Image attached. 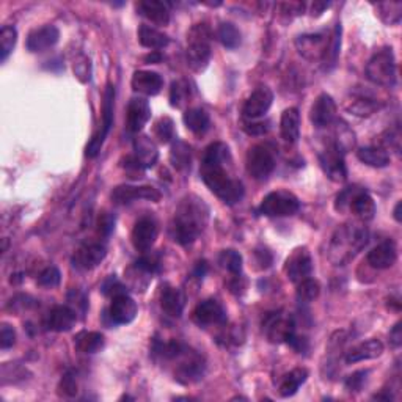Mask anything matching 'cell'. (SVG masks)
Masks as SVG:
<instances>
[{"mask_svg":"<svg viewBox=\"0 0 402 402\" xmlns=\"http://www.w3.org/2000/svg\"><path fill=\"white\" fill-rule=\"evenodd\" d=\"M228 164H231L230 148L221 142L211 143L203 154L200 175L214 195L226 205H236L244 196V185L228 173Z\"/></svg>","mask_w":402,"mask_h":402,"instance_id":"1","label":"cell"},{"mask_svg":"<svg viewBox=\"0 0 402 402\" xmlns=\"http://www.w3.org/2000/svg\"><path fill=\"white\" fill-rule=\"evenodd\" d=\"M209 208L195 195L185 196L173 215L170 233L173 241L181 245H190L196 241L208 225Z\"/></svg>","mask_w":402,"mask_h":402,"instance_id":"2","label":"cell"},{"mask_svg":"<svg viewBox=\"0 0 402 402\" xmlns=\"http://www.w3.org/2000/svg\"><path fill=\"white\" fill-rule=\"evenodd\" d=\"M153 353L164 360L176 362L175 379L179 383H183V385L195 383L205 374V358L200 353L192 351L190 347L179 343V341H170V343H159V341H156Z\"/></svg>","mask_w":402,"mask_h":402,"instance_id":"3","label":"cell"},{"mask_svg":"<svg viewBox=\"0 0 402 402\" xmlns=\"http://www.w3.org/2000/svg\"><path fill=\"white\" fill-rule=\"evenodd\" d=\"M368 244V230L357 224H344L333 233L328 244V260L335 266H344Z\"/></svg>","mask_w":402,"mask_h":402,"instance_id":"4","label":"cell"},{"mask_svg":"<svg viewBox=\"0 0 402 402\" xmlns=\"http://www.w3.org/2000/svg\"><path fill=\"white\" fill-rule=\"evenodd\" d=\"M212 33L206 24H195L187 33V65L195 73H203L208 68L212 56L211 49Z\"/></svg>","mask_w":402,"mask_h":402,"instance_id":"5","label":"cell"},{"mask_svg":"<svg viewBox=\"0 0 402 402\" xmlns=\"http://www.w3.org/2000/svg\"><path fill=\"white\" fill-rule=\"evenodd\" d=\"M366 77L380 87H393L396 83V60L392 47L377 51L366 65Z\"/></svg>","mask_w":402,"mask_h":402,"instance_id":"6","label":"cell"},{"mask_svg":"<svg viewBox=\"0 0 402 402\" xmlns=\"http://www.w3.org/2000/svg\"><path fill=\"white\" fill-rule=\"evenodd\" d=\"M300 209L299 198L290 190H275L264 196L260 205V214L266 217H290Z\"/></svg>","mask_w":402,"mask_h":402,"instance_id":"7","label":"cell"},{"mask_svg":"<svg viewBox=\"0 0 402 402\" xmlns=\"http://www.w3.org/2000/svg\"><path fill=\"white\" fill-rule=\"evenodd\" d=\"M245 167L251 178L264 181L275 170V149L266 143H260L249 149Z\"/></svg>","mask_w":402,"mask_h":402,"instance_id":"8","label":"cell"},{"mask_svg":"<svg viewBox=\"0 0 402 402\" xmlns=\"http://www.w3.org/2000/svg\"><path fill=\"white\" fill-rule=\"evenodd\" d=\"M113 104H115V88H113L110 83L106 88L104 93V106H103V124L99 126V129L96 134L92 137V140L88 142V145L85 148L87 158H96L99 154L101 148H103L104 142L109 135L112 123H113Z\"/></svg>","mask_w":402,"mask_h":402,"instance_id":"9","label":"cell"},{"mask_svg":"<svg viewBox=\"0 0 402 402\" xmlns=\"http://www.w3.org/2000/svg\"><path fill=\"white\" fill-rule=\"evenodd\" d=\"M319 162L324 173H326L328 179L333 183H344L347 179V169L344 162V153L335 145V143L328 142L326 148L319 153Z\"/></svg>","mask_w":402,"mask_h":402,"instance_id":"10","label":"cell"},{"mask_svg":"<svg viewBox=\"0 0 402 402\" xmlns=\"http://www.w3.org/2000/svg\"><path fill=\"white\" fill-rule=\"evenodd\" d=\"M262 328L271 343H287L292 335L296 333V322H294L292 317L283 316L280 311H277V313L266 315L262 321Z\"/></svg>","mask_w":402,"mask_h":402,"instance_id":"11","label":"cell"},{"mask_svg":"<svg viewBox=\"0 0 402 402\" xmlns=\"http://www.w3.org/2000/svg\"><path fill=\"white\" fill-rule=\"evenodd\" d=\"M330 37L327 33L300 35L296 40V47L300 56L310 62H324L327 53Z\"/></svg>","mask_w":402,"mask_h":402,"instance_id":"12","label":"cell"},{"mask_svg":"<svg viewBox=\"0 0 402 402\" xmlns=\"http://www.w3.org/2000/svg\"><path fill=\"white\" fill-rule=\"evenodd\" d=\"M311 272H313V260H311L310 251L305 247L294 250L285 264L286 277L297 285L302 280L308 278Z\"/></svg>","mask_w":402,"mask_h":402,"instance_id":"13","label":"cell"},{"mask_svg":"<svg viewBox=\"0 0 402 402\" xmlns=\"http://www.w3.org/2000/svg\"><path fill=\"white\" fill-rule=\"evenodd\" d=\"M160 192L149 185H118L112 192V200L115 205H129L135 200H148L158 203L160 201Z\"/></svg>","mask_w":402,"mask_h":402,"instance_id":"14","label":"cell"},{"mask_svg":"<svg viewBox=\"0 0 402 402\" xmlns=\"http://www.w3.org/2000/svg\"><path fill=\"white\" fill-rule=\"evenodd\" d=\"M159 234L158 221L151 215H143L135 221L134 230H132V245L139 251H148L153 247Z\"/></svg>","mask_w":402,"mask_h":402,"instance_id":"15","label":"cell"},{"mask_svg":"<svg viewBox=\"0 0 402 402\" xmlns=\"http://www.w3.org/2000/svg\"><path fill=\"white\" fill-rule=\"evenodd\" d=\"M107 249L99 242L83 244L73 256V266L79 271H93L106 260Z\"/></svg>","mask_w":402,"mask_h":402,"instance_id":"16","label":"cell"},{"mask_svg":"<svg viewBox=\"0 0 402 402\" xmlns=\"http://www.w3.org/2000/svg\"><path fill=\"white\" fill-rule=\"evenodd\" d=\"M274 103V93L269 87H258L242 107V115L247 119H258L266 115Z\"/></svg>","mask_w":402,"mask_h":402,"instance_id":"17","label":"cell"},{"mask_svg":"<svg viewBox=\"0 0 402 402\" xmlns=\"http://www.w3.org/2000/svg\"><path fill=\"white\" fill-rule=\"evenodd\" d=\"M192 317L200 327L221 326L226 322V311L215 299H206L196 305Z\"/></svg>","mask_w":402,"mask_h":402,"instance_id":"18","label":"cell"},{"mask_svg":"<svg viewBox=\"0 0 402 402\" xmlns=\"http://www.w3.org/2000/svg\"><path fill=\"white\" fill-rule=\"evenodd\" d=\"M310 119L315 128L319 129L333 124L335 119H337V104H335L332 96L327 93H321L317 96L313 106H311Z\"/></svg>","mask_w":402,"mask_h":402,"instance_id":"19","label":"cell"},{"mask_svg":"<svg viewBox=\"0 0 402 402\" xmlns=\"http://www.w3.org/2000/svg\"><path fill=\"white\" fill-rule=\"evenodd\" d=\"M139 313V307H137L135 300L132 299L128 292L118 294L112 299V303L109 307V317L112 324L117 326H124V324H131L137 317Z\"/></svg>","mask_w":402,"mask_h":402,"instance_id":"20","label":"cell"},{"mask_svg":"<svg viewBox=\"0 0 402 402\" xmlns=\"http://www.w3.org/2000/svg\"><path fill=\"white\" fill-rule=\"evenodd\" d=\"M151 118V107L145 98H132L126 110V126L129 132H140Z\"/></svg>","mask_w":402,"mask_h":402,"instance_id":"21","label":"cell"},{"mask_svg":"<svg viewBox=\"0 0 402 402\" xmlns=\"http://www.w3.org/2000/svg\"><path fill=\"white\" fill-rule=\"evenodd\" d=\"M60 40V32L56 26H43L35 28L27 37V49L30 52H44L56 46Z\"/></svg>","mask_w":402,"mask_h":402,"instance_id":"22","label":"cell"},{"mask_svg":"<svg viewBox=\"0 0 402 402\" xmlns=\"http://www.w3.org/2000/svg\"><path fill=\"white\" fill-rule=\"evenodd\" d=\"M131 85L135 93L156 96L160 93L162 87H164V79L154 71H135L134 76H132Z\"/></svg>","mask_w":402,"mask_h":402,"instance_id":"23","label":"cell"},{"mask_svg":"<svg viewBox=\"0 0 402 402\" xmlns=\"http://www.w3.org/2000/svg\"><path fill=\"white\" fill-rule=\"evenodd\" d=\"M396 260H398V249H396V244L390 241V239L377 245L366 256V261H368L369 266L379 269V271L393 267Z\"/></svg>","mask_w":402,"mask_h":402,"instance_id":"24","label":"cell"},{"mask_svg":"<svg viewBox=\"0 0 402 402\" xmlns=\"http://www.w3.org/2000/svg\"><path fill=\"white\" fill-rule=\"evenodd\" d=\"M349 211L362 221H369L376 217L374 198L363 189L355 187L349 203Z\"/></svg>","mask_w":402,"mask_h":402,"instance_id":"25","label":"cell"},{"mask_svg":"<svg viewBox=\"0 0 402 402\" xmlns=\"http://www.w3.org/2000/svg\"><path fill=\"white\" fill-rule=\"evenodd\" d=\"M160 308L165 315L171 317H179L185 307V296L181 290L175 286L165 285L160 291Z\"/></svg>","mask_w":402,"mask_h":402,"instance_id":"26","label":"cell"},{"mask_svg":"<svg viewBox=\"0 0 402 402\" xmlns=\"http://www.w3.org/2000/svg\"><path fill=\"white\" fill-rule=\"evenodd\" d=\"M385 347H383V343L380 340H368L360 343L358 346L352 347V349L346 353V363L352 365V363H358V362H365V360H374L379 358Z\"/></svg>","mask_w":402,"mask_h":402,"instance_id":"27","label":"cell"},{"mask_svg":"<svg viewBox=\"0 0 402 402\" xmlns=\"http://www.w3.org/2000/svg\"><path fill=\"white\" fill-rule=\"evenodd\" d=\"M139 13L151 21L156 26H167L170 22V8L169 3L160 0H143L137 5Z\"/></svg>","mask_w":402,"mask_h":402,"instance_id":"28","label":"cell"},{"mask_svg":"<svg viewBox=\"0 0 402 402\" xmlns=\"http://www.w3.org/2000/svg\"><path fill=\"white\" fill-rule=\"evenodd\" d=\"M76 321L77 315L73 308L66 307V305H58V307L53 308L49 316H47V327L53 330V332L63 333L69 332V330L74 327Z\"/></svg>","mask_w":402,"mask_h":402,"instance_id":"29","label":"cell"},{"mask_svg":"<svg viewBox=\"0 0 402 402\" xmlns=\"http://www.w3.org/2000/svg\"><path fill=\"white\" fill-rule=\"evenodd\" d=\"M280 132H281V139L290 145L297 143L300 137V113L294 107L286 109L281 113L280 119Z\"/></svg>","mask_w":402,"mask_h":402,"instance_id":"30","label":"cell"},{"mask_svg":"<svg viewBox=\"0 0 402 402\" xmlns=\"http://www.w3.org/2000/svg\"><path fill=\"white\" fill-rule=\"evenodd\" d=\"M134 156L142 162L145 169H151L159 159V151L156 143L146 135H139L134 140Z\"/></svg>","mask_w":402,"mask_h":402,"instance_id":"31","label":"cell"},{"mask_svg":"<svg viewBox=\"0 0 402 402\" xmlns=\"http://www.w3.org/2000/svg\"><path fill=\"white\" fill-rule=\"evenodd\" d=\"M308 379V371L305 368H296L286 373L278 383V393L281 398H291V396L299 392V388L303 385Z\"/></svg>","mask_w":402,"mask_h":402,"instance_id":"32","label":"cell"},{"mask_svg":"<svg viewBox=\"0 0 402 402\" xmlns=\"http://www.w3.org/2000/svg\"><path fill=\"white\" fill-rule=\"evenodd\" d=\"M184 124L190 132L194 134L200 135L205 134V132L209 129V124H211V118H209V113L201 109V107H194V109L185 110L184 113Z\"/></svg>","mask_w":402,"mask_h":402,"instance_id":"33","label":"cell"},{"mask_svg":"<svg viewBox=\"0 0 402 402\" xmlns=\"http://www.w3.org/2000/svg\"><path fill=\"white\" fill-rule=\"evenodd\" d=\"M74 346L82 353H96L104 349L106 338L99 332H81L74 340Z\"/></svg>","mask_w":402,"mask_h":402,"instance_id":"34","label":"cell"},{"mask_svg":"<svg viewBox=\"0 0 402 402\" xmlns=\"http://www.w3.org/2000/svg\"><path fill=\"white\" fill-rule=\"evenodd\" d=\"M357 158L363 164L374 167V169H383L390 164V154L385 148L382 146H365L357 151Z\"/></svg>","mask_w":402,"mask_h":402,"instance_id":"35","label":"cell"},{"mask_svg":"<svg viewBox=\"0 0 402 402\" xmlns=\"http://www.w3.org/2000/svg\"><path fill=\"white\" fill-rule=\"evenodd\" d=\"M139 41L143 47H146V49L160 51L169 46L170 38L167 37L165 33L159 32L158 28L149 27V26H142L139 30Z\"/></svg>","mask_w":402,"mask_h":402,"instance_id":"36","label":"cell"},{"mask_svg":"<svg viewBox=\"0 0 402 402\" xmlns=\"http://www.w3.org/2000/svg\"><path fill=\"white\" fill-rule=\"evenodd\" d=\"M346 110L351 112L352 115L365 118L374 115L377 110L382 109V104L379 101H376L373 98H365V96H357L352 101H347L346 103Z\"/></svg>","mask_w":402,"mask_h":402,"instance_id":"37","label":"cell"},{"mask_svg":"<svg viewBox=\"0 0 402 402\" xmlns=\"http://www.w3.org/2000/svg\"><path fill=\"white\" fill-rule=\"evenodd\" d=\"M170 162L178 171H185L190 169L192 151L187 143H184L181 140H176L173 143V146L170 149Z\"/></svg>","mask_w":402,"mask_h":402,"instance_id":"38","label":"cell"},{"mask_svg":"<svg viewBox=\"0 0 402 402\" xmlns=\"http://www.w3.org/2000/svg\"><path fill=\"white\" fill-rule=\"evenodd\" d=\"M217 37L226 49H236L241 46V32L231 22H221L217 28Z\"/></svg>","mask_w":402,"mask_h":402,"instance_id":"39","label":"cell"},{"mask_svg":"<svg viewBox=\"0 0 402 402\" xmlns=\"http://www.w3.org/2000/svg\"><path fill=\"white\" fill-rule=\"evenodd\" d=\"M330 142L335 143L343 153H347L355 145V135L349 129V126L340 119V122H337V129H335V139Z\"/></svg>","mask_w":402,"mask_h":402,"instance_id":"40","label":"cell"},{"mask_svg":"<svg viewBox=\"0 0 402 402\" xmlns=\"http://www.w3.org/2000/svg\"><path fill=\"white\" fill-rule=\"evenodd\" d=\"M376 8L379 10L380 19L388 26H396L401 22L402 17V3L401 2H383L377 3Z\"/></svg>","mask_w":402,"mask_h":402,"instance_id":"41","label":"cell"},{"mask_svg":"<svg viewBox=\"0 0 402 402\" xmlns=\"http://www.w3.org/2000/svg\"><path fill=\"white\" fill-rule=\"evenodd\" d=\"M220 266L226 269L228 272L233 274L234 277L242 274V256L236 250H224L219 256Z\"/></svg>","mask_w":402,"mask_h":402,"instance_id":"42","label":"cell"},{"mask_svg":"<svg viewBox=\"0 0 402 402\" xmlns=\"http://www.w3.org/2000/svg\"><path fill=\"white\" fill-rule=\"evenodd\" d=\"M17 43V32L13 26H3L0 30V60L5 62Z\"/></svg>","mask_w":402,"mask_h":402,"instance_id":"43","label":"cell"},{"mask_svg":"<svg viewBox=\"0 0 402 402\" xmlns=\"http://www.w3.org/2000/svg\"><path fill=\"white\" fill-rule=\"evenodd\" d=\"M321 294V285L317 283L316 280L313 278H305L297 283V299L300 302H305V303H310L319 297Z\"/></svg>","mask_w":402,"mask_h":402,"instance_id":"44","label":"cell"},{"mask_svg":"<svg viewBox=\"0 0 402 402\" xmlns=\"http://www.w3.org/2000/svg\"><path fill=\"white\" fill-rule=\"evenodd\" d=\"M190 98V85L187 81L179 79L171 83L170 104L173 107H183Z\"/></svg>","mask_w":402,"mask_h":402,"instance_id":"45","label":"cell"},{"mask_svg":"<svg viewBox=\"0 0 402 402\" xmlns=\"http://www.w3.org/2000/svg\"><path fill=\"white\" fill-rule=\"evenodd\" d=\"M340 47H341V24H337V27H335L332 37H330V41H328L326 58H324V63H326L327 69L333 68V66L337 65V60L340 56Z\"/></svg>","mask_w":402,"mask_h":402,"instance_id":"46","label":"cell"},{"mask_svg":"<svg viewBox=\"0 0 402 402\" xmlns=\"http://www.w3.org/2000/svg\"><path fill=\"white\" fill-rule=\"evenodd\" d=\"M154 135L160 143H170L175 137V123L169 117H162L154 124Z\"/></svg>","mask_w":402,"mask_h":402,"instance_id":"47","label":"cell"},{"mask_svg":"<svg viewBox=\"0 0 402 402\" xmlns=\"http://www.w3.org/2000/svg\"><path fill=\"white\" fill-rule=\"evenodd\" d=\"M58 394L63 398H74L77 394V380L73 371H68L60 380L58 385Z\"/></svg>","mask_w":402,"mask_h":402,"instance_id":"48","label":"cell"},{"mask_svg":"<svg viewBox=\"0 0 402 402\" xmlns=\"http://www.w3.org/2000/svg\"><path fill=\"white\" fill-rule=\"evenodd\" d=\"M122 167L126 170V173L131 178H134V179H140L143 178V173H145V167L142 165V162L135 158L134 154L132 156H126V158H123L122 160Z\"/></svg>","mask_w":402,"mask_h":402,"instance_id":"49","label":"cell"},{"mask_svg":"<svg viewBox=\"0 0 402 402\" xmlns=\"http://www.w3.org/2000/svg\"><path fill=\"white\" fill-rule=\"evenodd\" d=\"M60 280H62V274H60L58 269L56 266H49L40 274L38 285L43 287H57L60 285Z\"/></svg>","mask_w":402,"mask_h":402,"instance_id":"50","label":"cell"},{"mask_svg":"<svg viewBox=\"0 0 402 402\" xmlns=\"http://www.w3.org/2000/svg\"><path fill=\"white\" fill-rule=\"evenodd\" d=\"M135 269H139L140 272H145L148 275L156 274L160 269V262L159 258L154 255H148V256H142L139 261L135 262Z\"/></svg>","mask_w":402,"mask_h":402,"instance_id":"51","label":"cell"},{"mask_svg":"<svg viewBox=\"0 0 402 402\" xmlns=\"http://www.w3.org/2000/svg\"><path fill=\"white\" fill-rule=\"evenodd\" d=\"M369 374V371H357V373H353L351 376L346 377L344 380V387L347 392H360L362 387L365 385L366 382V376Z\"/></svg>","mask_w":402,"mask_h":402,"instance_id":"52","label":"cell"},{"mask_svg":"<svg viewBox=\"0 0 402 402\" xmlns=\"http://www.w3.org/2000/svg\"><path fill=\"white\" fill-rule=\"evenodd\" d=\"M113 228H115V217L110 215L109 212L101 214L98 219V233L101 234V236L109 237L113 231Z\"/></svg>","mask_w":402,"mask_h":402,"instance_id":"53","label":"cell"},{"mask_svg":"<svg viewBox=\"0 0 402 402\" xmlns=\"http://www.w3.org/2000/svg\"><path fill=\"white\" fill-rule=\"evenodd\" d=\"M15 343H16L15 328L8 326V324H3L2 328H0V347H2L3 351H7L10 347H13Z\"/></svg>","mask_w":402,"mask_h":402,"instance_id":"54","label":"cell"},{"mask_svg":"<svg viewBox=\"0 0 402 402\" xmlns=\"http://www.w3.org/2000/svg\"><path fill=\"white\" fill-rule=\"evenodd\" d=\"M244 131L247 132L249 135L260 137L269 132V123L267 122H255V119H249V122L244 123Z\"/></svg>","mask_w":402,"mask_h":402,"instance_id":"55","label":"cell"},{"mask_svg":"<svg viewBox=\"0 0 402 402\" xmlns=\"http://www.w3.org/2000/svg\"><path fill=\"white\" fill-rule=\"evenodd\" d=\"M103 292L106 294V296H109L113 299L115 296H118V294H124L128 291H126V287L115 278V275H112V277H109L104 281Z\"/></svg>","mask_w":402,"mask_h":402,"instance_id":"56","label":"cell"},{"mask_svg":"<svg viewBox=\"0 0 402 402\" xmlns=\"http://www.w3.org/2000/svg\"><path fill=\"white\" fill-rule=\"evenodd\" d=\"M353 190H355V187H347L341 192V194H338L337 201H335V209H337L338 212L349 211V203H351Z\"/></svg>","mask_w":402,"mask_h":402,"instance_id":"57","label":"cell"},{"mask_svg":"<svg viewBox=\"0 0 402 402\" xmlns=\"http://www.w3.org/2000/svg\"><path fill=\"white\" fill-rule=\"evenodd\" d=\"M390 343H392L393 347H399L402 343V332H401V322L396 324V326L392 328L390 332Z\"/></svg>","mask_w":402,"mask_h":402,"instance_id":"58","label":"cell"},{"mask_svg":"<svg viewBox=\"0 0 402 402\" xmlns=\"http://www.w3.org/2000/svg\"><path fill=\"white\" fill-rule=\"evenodd\" d=\"M256 256H258V264H261L262 269H267L269 266H271L272 255L269 253L267 250H256Z\"/></svg>","mask_w":402,"mask_h":402,"instance_id":"59","label":"cell"},{"mask_svg":"<svg viewBox=\"0 0 402 402\" xmlns=\"http://www.w3.org/2000/svg\"><path fill=\"white\" fill-rule=\"evenodd\" d=\"M145 60L146 65H156V63H160L162 62V53L159 51H151V53H148V56L143 58Z\"/></svg>","mask_w":402,"mask_h":402,"instance_id":"60","label":"cell"},{"mask_svg":"<svg viewBox=\"0 0 402 402\" xmlns=\"http://www.w3.org/2000/svg\"><path fill=\"white\" fill-rule=\"evenodd\" d=\"M206 274V262L203 261V262H198V266L195 269V275L198 278H203V275Z\"/></svg>","mask_w":402,"mask_h":402,"instance_id":"61","label":"cell"},{"mask_svg":"<svg viewBox=\"0 0 402 402\" xmlns=\"http://www.w3.org/2000/svg\"><path fill=\"white\" fill-rule=\"evenodd\" d=\"M327 7H328V3H317V2H316V3L313 5V15H315V13H316V15H321L322 11L326 10Z\"/></svg>","mask_w":402,"mask_h":402,"instance_id":"62","label":"cell"},{"mask_svg":"<svg viewBox=\"0 0 402 402\" xmlns=\"http://www.w3.org/2000/svg\"><path fill=\"white\" fill-rule=\"evenodd\" d=\"M401 208H402V203H401V201H398V205L394 206V211H393V215H394L396 221H401V220H402V215H401Z\"/></svg>","mask_w":402,"mask_h":402,"instance_id":"63","label":"cell"}]
</instances>
